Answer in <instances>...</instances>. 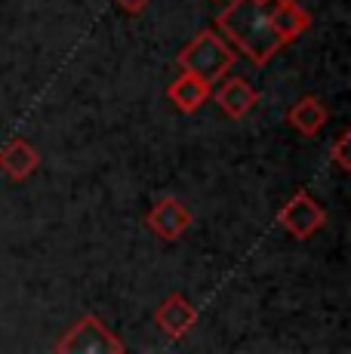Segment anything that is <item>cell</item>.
Instances as JSON below:
<instances>
[{
  "label": "cell",
  "instance_id": "6da1fadb",
  "mask_svg": "<svg viewBox=\"0 0 351 354\" xmlns=\"http://www.w3.org/2000/svg\"><path fill=\"white\" fill-rule=\"evenodd\" d=\"M216 28L231 37L256 65H268L287 46L281 34L272 28L268 3L262 0H231L228 10L216 16Z\"/></svg>",
  "mask_w": 351,
  "mask_h": 354
},
{
  "label": "cell",
  "instance_id": "7a4b0ae2",
  "mask_svg": "<svg viewBox=\"0 0 351 354\" xmlns=\"http://www.w3.org/2000/svg\"><path fill=\"white\" fill-rule=\"evenodd\" d=\"M234 62H238V59H234V50L216 31L194 34V37L179 50V56H176V65H179L182 71L194 74V77L207 80V84H216L219 77H225Z\"/></svg>",
  "mask_w": 351,
  "mask_h": 354
},
{
  "label": "cell",
  "instance_id": "3957f363",
  "mask_svg": "<svg viewBox=\"0 0 351 354\" xmlns=\"http://www.w3.org/2000/svg\"><path fill=\"white\" fill-rule=\"evenodd\" d=\"M53 348L59 354H124L126 345L96 315H86L71 330H65V336Z\"/></svg>",
  "mask_w": 351,
  "mask_h": 354
},
{
  "label": "cell",
  "instance_id": "277c9868",
  "mask_svg": "<svg viewBox=\"0 0 351 354\" xmlns=\"http://www.w3.org/2000/svg\"><path fill=\"white\" fill-rule=\"evenodd\" d=\"M278 225L287 228L290 234L299 237V241H308V237H314V231H321L327 225V209H323L308 192H296L281 207Z\"/></svg>",
  "mask_w": 351,
  "mask_h": 354
},
{
  "label": "cell",
  "instance_id": "5b68a950",
  "mask_svg": "<svg viewBox=\"0 0 351 354\" xmlns=\"http://www.w3.org/2000/svg\"><path fill=\"white\" fill-rule=\"evenodd\" d=\"M194 222V213L185 201L179 197H160L158 203H151V209L145 213V228L160 241H179Z\"/></svg>",
  "mask_w": 351,
  "mask_h": 354
},
{
  "label": "cell",
  "instance_id": "8992f818",
  "mask_svg": "<svg viewBox=\"0 0 351 354\" xmlns=\"http://www.w3.org/2000/svg\"><path fill=\"white\" fill-rule=\"evenodd\" d=\"M216 84L219 86H216V93H210V96L231 120H244L262 99L259 90L247 77H219Z\"/></svg>",
  "mask_w": 351,
  "mask_h": 354
},
{
  "label": "cell",
  "instance_id": "52a82bcc",
  "mask_svg": "<svg viewBox=\"0 0 351 354\" xmlns=\"http://www.w3.org/2000/svg\"><path fill=\"white\" fill-rule=\"evenodd\" d=\"M154 321L170 339H182L194 324H198V308L188 302L182 292H170L154 311Z\"/></svg>",
  "mask_w": 351,
  "mask_h": 354
},
{
  "label": "cell",
  "instance_id": "ba28073f",
  "mask_svg": "<svg viewBox=\"0 0 351 354\" xmlns=\"http://www.w3.org/2000/svg\"><path fill=\"white\" fill-rule=\"evenodd\" d=\"M268 19L283 44H293L296 37H302L312 28V12L302 10L296 0H268Z\"/></svg>",
  "mask_w": 351,
  "mask_h": 354
},
{
  "label": "cell",
  "instance_id": "9c48e42d",
  "mask_svg": "<svg viewBox=\"0 0 351 354\" xmlns=\"http://www.w3.org/2000/svg\"><path fill=\"white\" fill-rule=\"evenodd\" d=\"M40 167V154L35 145H28L25 139H10L0 148V169L10 176L12 182H25L31 173Z\"/></svg>",
  "mask_w": 351,
  "mask_h": 354
},
{
  "label": "cell",
  "instance_id": "30bf717a",
  "mask_svg": "<svg viewBox=\"0 0 351 354\" xmlns=\"http://www.w3.org/2000/svg\"><path fill=\"white\" fill-rule=\"evenodd\" d=\"M210 86L213 84H207V80H200V77H194V74L182 71L179 77L167 86V99H170L182 114H194L200 105H207V99H210V93H213Z\"/></svg>",
  "mask_w": 351,
  "mask_h": 354
},
{
  "label": "cell",
  "instance_id": "8fae6325",
  "mask_svg": "<svg viewBox=\"0 0 351 354\" xmlns=\"http://www.w3.org/2000/svg\"><path fill=\"white\" fill-rule=\"evenodd\" d=\"M327 118H330L327 108H323V102L317 96H302L299 102H293L287 111V124L302 136H317L321 127L327 124Z\"/></svg>",
  "mask_w": 351,
  "mask_h": 354
},
{
  "label": "cell",
  "instance_id": "7c38bea8",
  "mask_svg": "<svg viewBox=\"0 0 351 354\" xmlns=\"http://www.w3.org/2000/svg\"><path fill=\"white\" fill-rule=\"evenodd\" d=\"M348 142H351V133H348V129H342V133H339V139H336L333 145H330V158L336 160V167H339L342 173H348V169H351V158H348Z\"/></svg>",
  "mask_w": 351,
  "mask_h": 354
},
{
  "label": "cell",
  "instance_id": "4fadbf2b",
  "mask_svg": "<svg viewBox=\"0 0 351 354\" xmlns=\"http://www.w3.org/2000/svg\"><path fill=\"white\" fill-rule=\"evenodd\" d=\"M114 3L120 6L124 12H130V16H136V12H142L148 6V0H114Z\"/></svg>",
  "mask_w": 351,
  "mask_h": 354
},
{
  "label": "cell",
  "instance_id": "5bb4252c",
  "mask_svg": "<svg viewBox=\"0 0 351 354\" xmlns=\"http://www.w3.org/2000/svg\"><path fill=\"white\" fill-rule=\"evenodd\" d=\"M262 3H268V0H262Z\"/></svg>",
  "mask_w": 351,
  "mask_h": 354
}]
</instances>
